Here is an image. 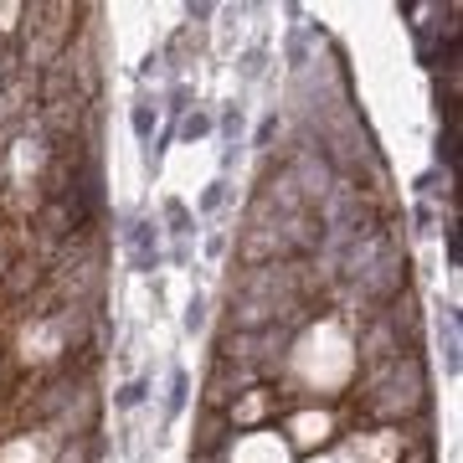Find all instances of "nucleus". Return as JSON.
<instances>
[{
    "mask_svg": "<svg viewBox=\"0 0 463 463\" xmlns=\"http://www.w3.org/2000/svg\"><path fill=\"white\" fill-rule=\"evenodd\" d=\"M298 371L315 381V386H340V381L350 376V345L340 340V330H315L309 340H304V350H298Z\"/></svg>",
    "mask_w": 463,
    "mask_h": 463,
    "instance_id": "1",
    "label": "nucleus"
},
{
    "mask_svg": "<svg viewBox=\"0 0 463 463\" xmlns=\"http://www.w3.org/2000/svg\"><path fill=\"white\" fill-rule=\"evenodd\" d=\"M325 432H330V417H315V412H304V417L294 422V438H298V443H319Z\"/></svg>",
    "mask_w": 463,
    "mask_h": 463,
    "instance_id": "3",
    "label": "nucleus"
},
{
    "mask_svg": "<svg viewBox=\"0 0 463 463\" xmlns=\"http://www.w3.org/2000/svg\"><path fill=\"white\" fill-rule=\"evenodd\" d=\"M325 463H345V458H325Z\"/></svg>",
    "mask_w": 463,
    "mask_h": 463,
    "instance_id": "5",
    "label": "nucleus"
},
{
    "mask_svg": "<svg viewBox=\"0 0 463 463\" xmlns=\"http://www.w3.org/2000/svg\"><path fill=\"white\" fill-rule=\"evenodd\" d=\"M5 463H42V453L32 443H16V448H5Z\"/></svg>",
    "mask_w": 463,
    "mask_h": 463,
    "instance_id": "4",
    "label": "nucleus"
},
{
    "mask_svg": "<svg viewBox=\"0 0 463 463\" xmlns=\"http://www.w3.org/2000/svg\"><path fill=\"white\" fill-rule=\"evenodd\" d=\"M237 463H288V453L273 432H252V438L237 443Z\"/></svg>",
    "mask_w": 463,
    "mask_h": 463,
    "instance_id": "2",
    "label": "nucleus"
}]
</instances>
